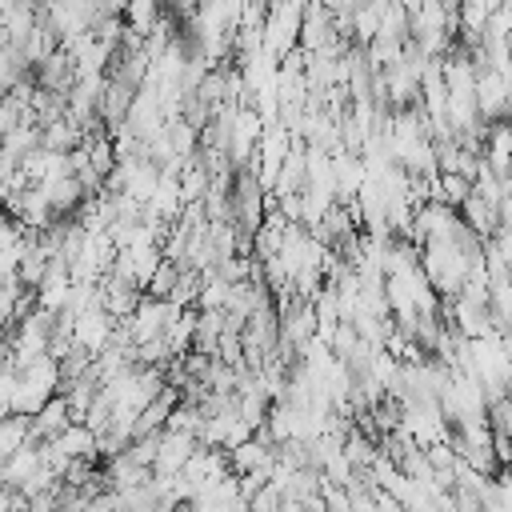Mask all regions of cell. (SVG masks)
Returning <instances> with one entry per match:
<instances>
[{
    "label": "cell",
    "mask_w": 512,
    "mask_h": 512,
    "mask_svg": "<svg viewBox=\"0 0 512 512\" xmlns=\"http://www.w3.org/2000/svg\"><path fill=\"white\" fill-rule=\"evenodd\" d=\"M476 104H480V116H484L488 124L504 120L508 108H512V84H508V76L496 72V68H484V72L476 76Z\"/></svg>",
    "instance_id": "7a4b0ae2"
},
{
    "label": "cell",
    "mask_w": 512,
    "mask_h": 512,
    "mask_svg": "<svg viewBox=\"0 0 512 512\" xmlns=\"http://www.w3.org/2000/svg\"><path fill=\"white\" fill-rule=\"evenodd\" d=\"M40 468H44V444L32 440L28 448H20L16 456L4 460V472H0V476H4V488H16V492H20Z\"/></svg>",
    "instance_id": "3957f363"
},
{
    "label": "cell",
    "mask_w": 512,
    "mask_h": 512,
    "mask_svg": "<svg viewBox=\"0 0 512 512\" xmlns=\"http://www.w3.org/2000/svg\"><path fill=\"white\" fill-rule=\"evenodd\" d=\"M488 424H492V432H500V436L512 440V392L488 408Z\"/></svg>",
    "instance_id": "8992f818"
},
{
    "label": "cell",
    "mask_w": 512,
    "mask_h": 512,
    "mask_svg": "<svg viewBox=\"0 0 512 512\" xmlns=\"http://www.w3.org/2000/svg\"><path fill=\"white\" fill-rule=\"evenodd\" d=\"M28 444H32V416H20V412L4 416V424H0V456L8 460Z\"/></svg>",
    "instance_id": "5b68a950"
},
{
    "label": "cell",
    "mask_w": 512,
    "mask_h": 512,
    "mask_svg": "<svg viewBox=\"0 0 512 512\" xmlns=\"http://www.w3.org/2000/svg\"><path fill=\"white\" fill-rule=\"evenodd\" d=\"M304 8L308 4H272L268 8V24H264V52L280 64L300 48V32H304Z\"/></svg>",
    "instance_id": "6da1fadb"
},
{
    "label": "cell",
    "mask_w": 512,
    "mask_h": 512,
    "mask_svg": "<svg viewBox=\"0 0 512 512\" xmlns=\"http://www.w3.org/2000/svg\"><path fill=\"white\" fill-rule=\"evenodd\" d=\"M68 460H96L100 456V436L88 428V424H72L60 440H52Z\"/></svg>",
    "instance_id": "277c9868"
}]
</instances>
